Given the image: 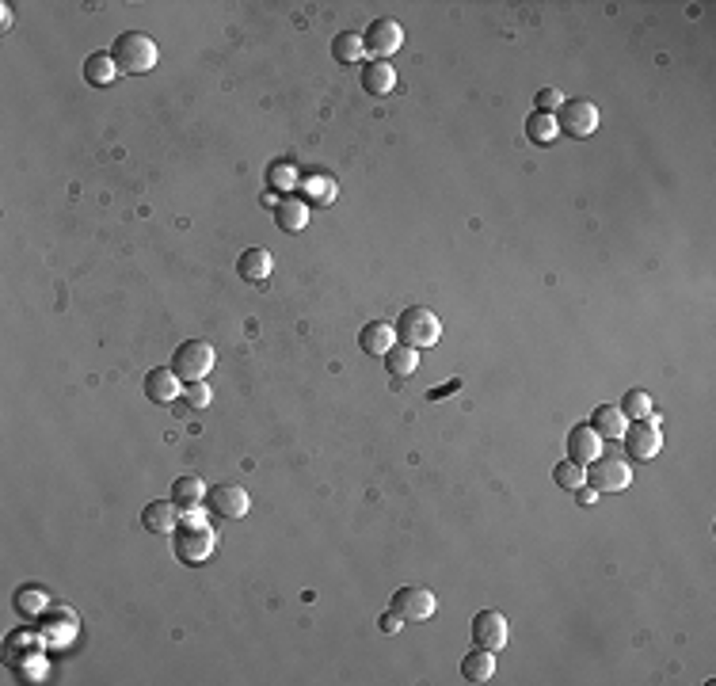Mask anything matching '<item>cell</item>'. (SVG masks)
Here are the masks:
<instances>
[{
    "label": "cell",
    "instance_id": "9c48e42d",
    "mask_svg": "<svg viewBox=\"0 0 716 686\" xmlns=\"http://www.w3.org/2000/svg\"><path fill=\"white\" fill-rule=\"evenodd\" d=\"M511 641V625L500 611H481L472 618V644L476 649H488V652H503Z\"/></svg>",
    "mask_w": 716,
    "mask_h": 686
},
{
    "label": "cell",
    "instance_id": "52a82bcc",
    "mask_svg": "<svg viewBox=\"0 0 716 686\" xmlns=\"http://www.w3.org/2000/svg\"><path fill=\"white\" fill-rule=\"evenodd\" d=\"M599 123H602V114L591 100H564L561 111H556V126H561V134H572V137H591L599 130Z\"/></svg>",
    "mask_w": 716,
    "mask_h": 686
},
{
    "label": "cell",
    "instance_id": "d6a6232c",
    "mask_svg": "<svg viewBox=\"0 0 716 686\" xmlns=\"http://www.w3.org/2000/svg\"><path fill=\"white\" fill-rule=\"evenodd\" d=\"M401 625H404V618L401 614H396V611H385L382 618H377V630H382V633H401Z\"/></svg>",
    "mask_w": 716,
    "mask_h": 686
},
{
    "label": "cell",
    "instance_id": "2e32d148",
    "mask_svg": "<svg viewBox=\"0 0 716 686\" xmlns=\"http://www.w3.org/2000/svg\"><path fill=\"white\" fill-rule=\"evenodd\" d=\"M271 267H274V260L267 248H248V252H241V260H236V274H241L244 283H267Z\"/></svg>",
    "mask_w": 716,
    "mask_h": 686
},
{
    "label": "cell",
    "instance_id": "484cf974",
    "mask_svg": "<svg viewBox=\"0 0 716 686\" xmlns=\"http://www.w3.org/2000/svg\"><path fill=\"white\" fill-rule=\"evenodd\" d=\"M622 412H625V420H651V412H655V404H651V393L648 389H629V393L622 397V404H618Z\"/></svg>",
    "mask_w": 716,
    "mask_h": 686
},
{
    "label": "cell",
    "instance_id": "4fadbf2b",
    "mask_svg": "<svg viewBox=\"0 0 716 686\" xmlns=\"http://www.w3.org/2000/svg\"><path fill=\"white\" fill-rule=\"evenodd\" d=\"M179 385H184V382L175 378L172 366H156V370H149V374H145V397L153 404H172L175 393H184Z\"/></svg>",
    "mask_w": 716,
    "mask_h": 686
},
{
    "label": "cell",
    "instance_id": "9a60e30c",
    "mask_svg": "<svg viewBox=\"0 0 716 686\" xmlns=\"http://www.w3.org/2000/svg\"><path fill=\"white\" fill-rule=\"evenodd\" d=\"M274 222L283 233H302L305 222H309V210H305V199H297V194H283V199L274 203Z\"/></svg>",
    "mask_w": 716,
    "mask_h": 686
},
{
    "label": "cell",
    "instance_id": "ba28073f",
    "mask_svg": "<svg viewBox=\"0 0 716 686\" xmlns=\"http://www.w3.org/2000/svg\"><path fill=\"white\" fill-rule=\"evenodd\" d=\"M622 439H625V450H629L632 462H648V458L660 454L663 431H660V423H655V416L651 420H632V427H625Z\"/></svg>",
    "mask_w": 716,
    "mask_h": 686
},
{
    "label": "cell",
    "instance_id": "7a4b0ae2",
    "mask_svg": "<svg viewBox=\"0 0 716 686\" xmlns=\"http://www.w3.org/2000/svg\"><path fill=\"white\" fill-rule=\"evenodd\" d=\"M107 54L114 57L118 73H130V76H142V73L156 69V57H161V50H156V43L145 31H123Z\"/></svg>",
    "mask_w": 716,
    "mask_h": 686
},
{
    "label": "cell",
    "instance_id": "4316f807",
    "mask_svg": "<svg viewBox=\"0 0 716 686\" xmlns=\"http://www.w3.org/2000/svg\"><path fill=\"white\" fill-rule=\"evenodd\" d=\"M552 481H556V488H564V492H575L580 484H587V465H580V462H561L552 469Z\"/></svg>",
    "mask_w": 716,
    "mask_h": 686
},
{
    "label": "cell",
    "instance_id": "83f0119b",
    "mask_svg": "<svg viewBox=\"0 0 716 686\" xmlns=\"http://www.w3.org/2000/svg\"><path fill=\"white\" fill-rule=\"evenodd\" d=\"M267 187L271 191H293L297 187V168L290 164V161H274L271 168H267Z\"/></svg>",
    "mask_w": 716,
    "mask_h": 686
},
{
    "label": "cell",
    "instance_id": "836d02e7",
    "mask_svg": "<svg viewBox=\"0 0 716 686\" xmlns=\"http://www.w3.org/2000/svg\"><path fill=\"white\" fill-rule=\"evenodd\" d=\"M0 27H12V5H0Z\"/></svg>",
    "mask_w": 716,
    "mask_h": 686
},
{
    "label": "cell",
    "instance_id": "f546056e",
    "mask_svg": "<svg viewBox=\"0 0 716 686\" xmlns=\"http://www.w3.org/2000/svg\"><path fill=\"white\" fill-rule=\"evenodd\" d=\"M210 385L206 382H187L184 385V404H191V408H206L210 404Z\"/></svg>",
    "mask_w": 716,
    "mask_h": 686
},
{
    "label": "cell",
    "instance_id": "1f68e13d",
    "mask_svg": "<svg viewBox=\"0 0 716 686\" xmlns=\"http://www.w3.org/2000/svg\"><path fill=\"white\" fill-rule=\"evenodd\" d=\"M309 199L313 203H332L335 199V184L332 180H313L309 184Z\"/></svg>",
    "mask_w": 716,
    "mask_h": 686
},
{
    "label": "cell",
    "instance_id": "ac0fdd59",
    "mask_svg": "<svg viewBox=\"0 0 716 686\" xmlns=\"http://www.w3.org/2000/svg\"><path fill=\"white\" fill-rule=\"evenodd\" d=\"M175 522H179V507L172 500H156V503H149L142 512V526L153 531V534H172Z\"/></svg>",
    "mask_w": 716,
    "mask_h": 686
},
{
    "label": "cell",
    "instance_id": "cb8c5ba5",
    "mask_svg": "<svg viewBox=\"0 0 716 686\" xmlns=\"http://www.w3.org/2000/svg\"><path fill=\"white\" fill-rule=\"evenodd\" d=\"M385 366H389V374H396V378H412L415 370H420V351L396 343V347H389Z\"/></svg>",
    "mask_w": 716,
    "mask_h": 686
},
{
    "label": "cell",
    "instance_id": "7402d4cb",
    "mask_svg": "<svg viewBox=\"0 0 716 686\" xmlns=\"http://www.w3.org/2000/svg\"><path fill=\"white\" fill-rule=\"evenodd\" d=\"M363 54H366V46H363V35H358V31H340L332 38V57L340 65H358V62H363Z\"/></svg>",
    "mask_w": 716,
    "mask_h": 686
},
{
    "label": "cell",
    "instance_id": "3957f363",
    "mask_svg": "<svg viewBox=\"0 0 716 686\" xmlns=\"http://www.w3.org/2000/svg\"><path fill=\"white\" fill-rule=\"evenodd\" d=\"M396 343H404V347H434L439 343V336H443V324H439V317H434L431 309H423V305H412V309H404L401 317H396Z\"/></svg>",
    "mask_w": 716,
    "mask_h": 686
},
{
    "label": "cell",
    "instance_id": "5bb4252c",
    "mask_svg": "<svg viewBox=\"0 0 716 686\" xmlns=\"http://www.w3.org/2000/svg\"><path fill=\"white\" fill-rule=\"evenodd\" d=\"M358 347L366 351V355H389V347H396V328L389 321H370L363 332H358Z\"/></svg>",
    "mask_w": 716,
    "mask_h": 686
},
{
    "label": "cell",
    "instance_id": "4dcf8cb0",
    "mask_svg": "<svg viewBox=\"0 0 716 686\" xmlns=\"http://www.w3.org/2000/svg\"><path fill=\"white\" fill-rule=\"evenodd\" d=\"M561 104H564V95H561V92H556V88H542V92H537V107H533V111L556 114V111H561Z\"/></svg>",
    "mask_w": 716,
    "mask_h": 686
},
{
    "label": "cell",
    "instance_id": "ffe728a7",
    "mask_svg": "<svg viewBox=\"0 0 716 686\" xmlns=\"http://www.w3.org/2000/svg\"><path fill=\"white\" fill-rule=\"evenodd\" d=\"M363 88L370 95H389L396 88V69L389 62H366L363 65Z\"/></svg>",
    "mask_w": 716,
    "mask_h": 686
},
{
    "label": "cell",
    "instance_id": "d4e9b609",
    "mask_svg": "<svg viewBox=\"0 0 716 686\" xmlns=\"http://www.w3.org/2000/svg\"><path fill=\"white\" fill-rule=\"evenodd\" d=\"M114 73H118V65H114V57L111 54H88L85 57V76L92 85H114Z\"/></svg>",
    "mask_w": 716,
    "mask_h": 686
},
{
    "label": "cell",
    "instance_id": "f1b7e54d",
    "mask_svg": "<svg viewBox=\"0 0 716 686\" xmlns=\"http://www.w3.org/2000/svg\"><path fill=\"white\" fill-rule=\"evenodd\" d=\"M43 606H46V595H43V592H31V587H27V592L15 595V611L24 614V618H35L38 611H43Z\"/></svg>",
    "mask_w": 716,
    "mask_h": 686
},
{
    "label": "cell",
    "instance_id": "5b68a950",
    "mask_svg": "<svg viewBox=\"0 0 716 686\" xmlns=\"http://www.w3.org/2000/svg\"><path fill=\"white\" fill-rule=\"evenodd\" d=\"M587 484H591L599 496H606V492H625V488L632 484V465L622 462V458H594V462L587 465Z\"/></svg>",
    "mask_w": 716,
    "mask_h": 686
},
{
    "label": "cell",
    "instance_id": "44dd1931",
    "mask_svg": "<svg viewBox=\"0 0 716 686\" xmlns=\"http://www.w3.org/2000/svg\"><path fill=\"white\" fill-rule=\"evenodd\" d=\"M492 675H495V652L472 649V652L462 660V679H465V682H488Z\"/></svg>",
    "mask_w": 716,
    "mask_h": 686
},
{
    "label": "cell",
    "instance_id": "603a6c76",
    "mask_svg": "<svg viewBox=\"0 0 716 686\" xmlns=\"http://www.w3.org/2000/svg\"><path fill=\"white\" fill-rule=\"evenodd\" d=\"M526 137L533 145H552L556 137H561V126H556V114H545V111H533L526 119Z\"/></svg>",
    "mask_w": 716,
    "mask_h": 686
},
{
    "label": "cell",
    "instance_id": "30bf717a",
    "mask_svg": "<svg viewBox=\"0 0 716 686\" xmlns=\"http://www.w3.org/2000/svg\"><path fill=\"white\" fill-rule=\"evenodd\" d=\"M389 611H396L404 621H427V618L434 614V595L427 592V587H415V583L396 587Z\"/></svg>",
    "mask_w": 716,
    "mask_h": 686
},
{
    "label": "cell",
    "instance_id": "277c9868",
    "mask_svg": "<svg viewBox=\"0 0 716 686\" xmlns=\"http://www.w3.org/2000/svg\"><path fill=\"white\" fill-rule=\"evenodd\" d=\"M214 347L210 343H203V340H187V343H179L175 347V355H172V370H175V378L179 382H206V374L214 370Z\"/></svg>",
    "mask_w": 716,
    "mask_h": 686
},
{
    "label": "cell",
    "instance_id": "e0dca14e",
    "mask_svg": "<svg viewBox=\"0 0 716 686\" xmlns=\"http://www.w3.org/2000/svg\"><path fill=\"white\" fill-rule=\"evenodd\" d=\"M206 492L210 488L198 477H175L172 481V503L179 507V512H198V503H206Z\"/></svg>",
    "mask_w": 716,
    "mask_h": 686
},
{
    "label": "cell",
    "instance_id": "d6986e66",
    "mask_svg": "<svg viewBox=\"0 0 716 686\" xmlns=\"http://www.w3.org/2000/svg\"><path fill=\"white\" fill-rule=\"evenodd\" d=\"M591 427L599 431L602 439H622L625 427H629V420H625V412H622L618 404H599V408L591 412Z\"/></svg>",
    "mask_w": 716,
    "mask_h": 686
},
{
    "label": "cell",
    "instance_id": "7c38bea8",
    "mask_svg": "<svg viewBox=\"0 0 716 686\" xmlns=\"http://www.w3.org/2000/svg\"><path fill=\"white\" fill-rule=\"evenodd\" d=\"M568 458L580 462V465H591L594 458H602V435L591 423L572 427V435H568Z\"/></svg>",
    "mask_w": 716,
    "mask_h": 686
},
{
    "label": "cell",
    "instance_id": "6da1fadb",
    "mask_svg": "<svg viewBox=\"0 0 716 686\" xmlns=\"http://www.w3.org/2000/svg\"><path fill=\"white\" fill-rule=\"evenodd\" d=\"M214 545H217V534H214V526L203 515L187 512L184 519L175 522L172 549H175V557L184 561V564H206L214 557Z\"/></svg>",
    "mask_w": 716,
    "mask_h": 686
},
{
    "label": "cell",
    "instance_id": "8fae6325",
    "mask_svg": "<svg viewBox=\"0 0 716 686\" xmlns=\"http://www.w3.org/2000/svg\"><path fill=\"white\" fill-rule=\"evenodd\" d=\"M206 503L217 519H244L248 507H252V500L241 484H214L206 492Z\"/></svg>",
    "mask_w": 716,
    "mask_h": 686
},
{
    "label": "cell",
    "instance_id": "8992f818",
    "mask_svg": "<svg viewBox=\"0 0 716 686\" xmlns=\"http://www.w3.org/2000/svg\"><path fill=\"white\" fill-rule=\"evenodd\" d=\"M363 46H366V54H373V62H389V57L404 46V27L389 15L373 19V24L363 31Z\"/></svg>",
    "mask_w": 716,
    "mask_h": 686
}]
</instances>
